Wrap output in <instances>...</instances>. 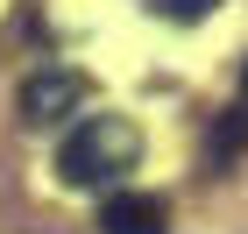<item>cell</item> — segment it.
Wrapping results in <instances>:
<instances>
[{
  "label": "cell",
  "instance_id": "cell-1",
  "mask_svg": "<svg viewBox=\"0 0 248 234\" xmlns=\"http://www.w3.org/2000/svg\"><path fill=\"white\" fill-rule=\"evenodd\" d=\"M135 156H142V135H135L121 114H93L78 121L71 135L57 149V177L78 185V192H99V185H114L121 171H135Z\"/></svg>",
  "mask_w": 248,
  "mask_h": 234
},
{
  "label": "cell",
  "instance_id": "cell-2",
  "mask_svg": "<svg viewBox=\"0 0 248 234\" xmlns=\"http://www.w3.org/2000/svg\"><path fill=\"white\" fill-rule=\"evenodd\" d=\"M85 93H93V85H85V78L78 71H57V64H50V71H36L29 78V85H21V121H64V114H78V107H85Z\"/></svg>",
  "mask_w": 248,
  "mask_h": 234
},
{
  "label": "cell",
  "instance_id": "cell-3",
  "mask_svg": "<svg viewBox=\"0 0 248 234\" xmlns=\"http://www.w3.org/2000/svg\"><path fill=\"white\" fill-rule=\"evenodd\" d=\"M163 199L156 192H114L107 199V213H99V227L107 234H163Z\"/></svg>",
  "mask_w": 248,
  "mask_h": 234
},
{
  "label": "cell",
  "instance_id": "cell-4",
  "mask_svg": "<svg viewBox=\"0 0 248 234\" xmlns=\"http://www.w3.org/2000/svg\"><path fill=\"white\" fill-rule=\"evenodd\" d=\"M206 149H213V163H227V156H241V149H248V107H234V114L213 128V142H206Z\"/></svg>",
  "mask_w": 248,
  "mask_h": 234
},
{
  "label": "cell",
  "instance_id": "cell-5",
  "mask_svg": "<svg viewBox=\"0 0 248 234\" xmlns=\"http://www.w3.org/2000/svg\"><path fill=\"white\" fill-rule=\"evenodd\" d=\"M170 15H185V21H191V15H206V0H170Z\"/></svg>",
  "mask_w": 248,
  "mask_h": 234
},
{
  "label": "cell",
  "instance_id": "cell-6",
  "mask_svg": "<svg viewBox=\"0 0 248 234\" xmlns=\"http://www.w3.org/2000/svg\"><path fill=\"white\" fill-rule=\"evenodd\" d=\"M241 107H248V64H241Z\"/></svg>",
  "mask_w": 248,
  "mask_h": 234
}]
</instances>
